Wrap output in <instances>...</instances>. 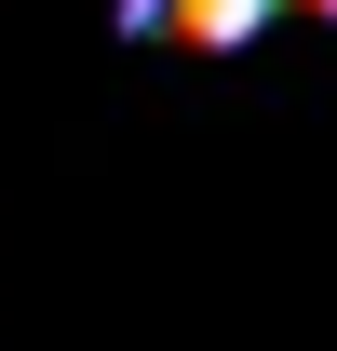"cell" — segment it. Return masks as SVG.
Segmentation results:
<instances>
[{"instance_id": "obj_1", "label": "cell", "mask_w": 337, "mask_h": 351, "mask_svg": "<svg viewBox=\"0 0 337 351\" xmlns=\"http://www.w3.org/2000/svg\"><path fill=\"white\" fill-rule=\"evenodd\" d=\"M270 14H284V0H162V27H175V41H203V54H229V41H256Z\"/></svg>"}, {"instance_id": "obj_2", "label": "cell", "mask_w": 337, "mask_h": 351, "mask_svg": "<svg viewBox=\"0 0 337 351\" xmlns=\"http://www.w3.org/2000/svg\"><path fill=\"white\" fill-rule=\"evenodd\" d=\"M122 27H162V0H122Z\"/></svg>"}]
</instances>
